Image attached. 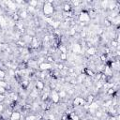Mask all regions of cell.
Wrapping results in <instances>:
<instances>
[{"instance_id": "277c9868", "label": "cell", "mask_w": 120, "mask_h": 120, "mask_svg": "<svg viewBox=\"0 0 120 120\" xmlns=\"http://www.w3.org/2000/svg\"><path fill=\"white\" fill-rule=\"evenodd\" d=\"M96 48L95 47H90V48H88L87 49V51H86V52H87V54H89V55H95L96 54Z\"/></svg>"}, {"instance_id": "52a82bcc", "label": "cell", "mask_w": 120, "mask_h": 120, "mask_svg": "<svg viewBox=\"0 0 120 120\" xmlns=\"http://www.w3.org/2000/svg\"><path fill=\"white\" fill-rule=\"evenodd\" d=\"M118 19H119V16H116V20H118ZM112 21H114V19H112ZM118 22H118V21H116V22H113V23L118 24ZM113 23H112V24H113Z\"/></svg>"}, {"instance_id": "6da1fadb", "label": "cell", "mask_w": 120, "mask_h": 120, "mask_svg": "<svg viewBox=\"0 0 120 120\" xmlns=\"http://www.w3.org/2000/svg\"><path fill=\"white\" fill-rule=\"evenodd\" d=\"M38 67L40 68V69H41V70H48V69H52V64L45 63V62H43V63L39 64V66H38Z\"/></svg>"}, {"instance_id": "7a4b0ae2", "label": "cell", "mask_w": 120, "mask_h": 120, "mask_svg": "<svg viewBox=\"0 0 120 120\" xmlns=\"http://www.w3.org/2000/svg\"><path fill=\"white\" fill-rule=\"evenodd\" d=\"M22 117V114L19 112H12L10 115V120H20Z\"/></svg>"}, {"instance_id": "3957f363", "label": "cell", "mask_w": 120, "mask_h": 120, "mask_svg": "<svg viewBox=\"0 0 120 120\" xmlns=\"http://www.w3.org/2000/svg\"><path fill=\"white\" fill-rule=\"evenodd\" d=\"M36 87L38 88V90H43V88L45 87V84H44V82H43L42 81L38 80V81H37V83H36Z\"/></svg>"}, {"instance_id": "5b68a950", "label": "cell", "mask_w": 120, "mask_h": 120, "mask_svg": "<svg viewBox=\"0 0 120 120\" xmlns=\"http://www.w3.org/2000/svg\"><path fill=\"white\" fill-rule=\"evenodd\" d=\"M46 63H49V64H52V63H53L54 62V58H53V56L52 55H49V56H47L46 57Z\"/></svg>"}, {"instance_id": "8992f818", "label": "cell", "mask_w": 120, "mask_h": 120, "mask_svg": "<svg viewBox=\"0 0 120 120\" xmlns=\"http://www.w3.org/2000/svg\"><path fill=\"white\" fill-rule=\"evenodd\" d=\"M112 45L113 47H116V46L118 45V41H115V40H112Z\"/></svg>"}]
</instances>
